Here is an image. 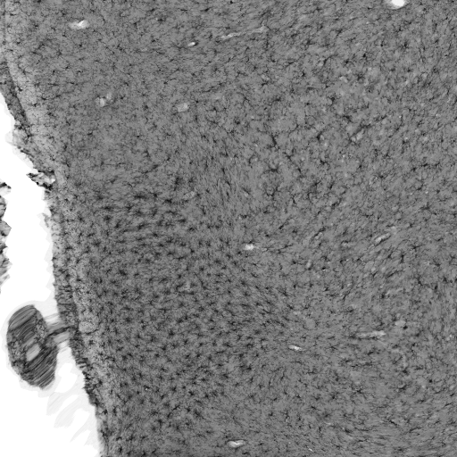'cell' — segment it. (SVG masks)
<instances>
[{
  "instance_id": "1",
  "label": "cell",
  "mask_w": 457,
  "mask_h": 457,
  "mask_svg": "<svg viewBox=\"0 0 457 457\" xmlns=\"http://www.w3.org/2000/svg\"><path fill=\"white\" fill-rule=\"evenodd\" d=\"M40 312L31 305L18 310L10 319L7 340L11 359L21 378L45 387L54 379L56 349L43 331Z\"/></svg>"
}]
</instances>
